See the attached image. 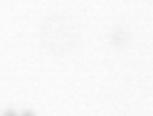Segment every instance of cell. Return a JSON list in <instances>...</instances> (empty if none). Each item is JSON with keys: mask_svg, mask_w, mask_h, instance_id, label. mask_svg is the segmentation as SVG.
<instances>
[{"mask_svg": "<svg viewBox=\"0 0 153 116\" xmlns=\"http://www.w3.org/2000/svg\"><path fill=\"white\" fill-rule=\"evenodd\" d=\"M3 116H17V115H16V112H12V110H8V112H6V113L3 115Z\"/></svg>", "mask_w": 153, "mask_h": 116, "instance_id": "obj_1", "label": "cell"}, {"mask_svg": "<svg viewBox=\"0 0 153 116\" xmlns=\"http://www.w3.org/2000/svg\"><path fill=\"white\" fill-rule=\"evenodd\" d=\"M23 116H34V113H32V112H25Z\"/></svg>", "mask_w": 153, "mask_h": 116, "instance_id": "obj_2", "label": "cell"}]
</instances>
